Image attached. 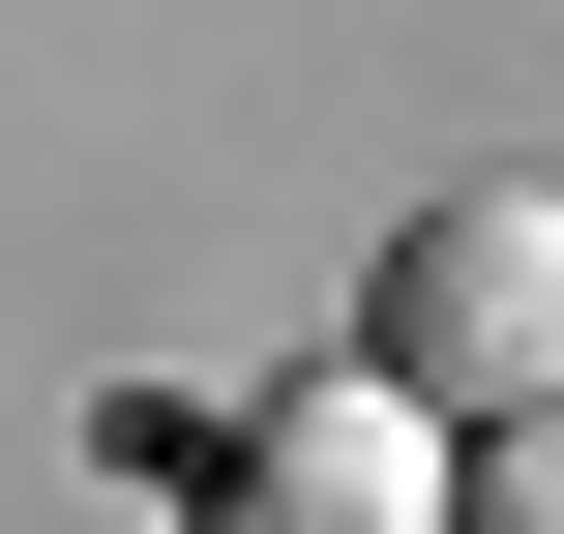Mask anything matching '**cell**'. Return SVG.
I'll use <instances>...</instances> for the list:
<instances>
[{"label": "cell", "instance_id": "1", "mask_svg": "<svg viewBox=\"0 0 564 534\" xmlns=\"http://www.w3.org/2000/svg\"><path fill=\"white\" fill-rule=\"evenodd\" d=\"M387 386H416L446 446H506V416L564 386V208H535V178L416 208V268H387Z\"/></svg>", "mask_w": 564, "mask_h": 534}, {"label": "cell", "instance_id": "2", "mask_svg": "<svg viewBox=\"0 0 564 534\" xmlns=\"http://www.w3.org/2000/svg\"><path fill=\"white\" fill-rule=\"evenodd\" d=\"M208 534H446V416H416V386H297V416L208 476Z\"/></svg>", "mask_w": 564, "mask_h": 534}, {"label": "cell", "instance_id": "3", "mask_svg": "<svg viewBox=\"0 0 564 534\" xmlns=\"http://www.w3.org/2000/svg\"><path fill=\"white\" fill-rule=\"evenodd\" d=\"M446 534H535V476H506V505H446Z\"/></svg>", "mask_w": 564, "mask_h": 534}]
</instances>
